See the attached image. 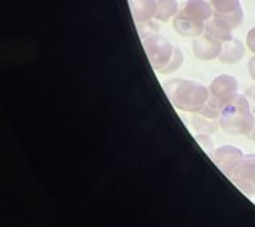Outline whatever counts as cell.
Returning a JSON list of instances; mask_svg holds the SVG:
<instances>
[{"mask_svg":"<svg viewBox=\"0 0 255 227\" xmlns=\"http://www.w3.org/2000/svg\"><path fill=\"white\" fill-rule=\"evenodd\" d=\"M233 31L234 28L231 27L226 20L219 19V17H213L205 25V33L221 43H226L234 39Z\"/></svg>","mask_w":255,"mask_h":227,"instance_id":"cell-11","label":"cell"},{"mask_svg":"<svg viewBox=\"0 0 255 227\" xmlns=\"http://www.w3.org/2000/svg\"><path fill=\"white\" fill-rule=\"evenodd\" d=\"M249 73H250L251 79L255 81V55L249 61Z\"/></svg>","mask_w":255,"mask_h":227,"instance_id":"cell-19","label":"cell"},{"mask_svg":"<svg viewBox=\"0 0 255 227\" xmlns=\"http://www.w3.org/2000/svg\"><path fill=\"white\" fill-rule=\"evenodd\" d=\"M191 125L199 134H210V133H214L217 130V122H214V119L205 118L201 114L193 117Z\"/></svg>","mask_w":255,"mask_h":227,"instance_id":"cell-15","label":"cell"},{"mask_svg":"<svg viewBox=\"0 0 255 227\" xmlns=\"http://www.w3.org/2000/svg\"><path fill=\"white\" fill-rule=\"evenodd\" d=\"M245 56V45L239 39H233L223 43L222 51L219 55V61L223 64H235Z\"/></svg>","mask_w":255,"mask_h":227,"instance_id":"cell-13","label":"cell"},{"mask_svg":"<svg viewBox=\"0 0 255 227\" xmlns=\"http://www.w3.org/2000/svg\"><path fill=\"white\" fill-rule=\"evenodd\" d=\"M138 32L147 60L155 72L170 75L182 67L183 52L174 47L165 36L147 29L146 25L139 27Z\"/></svg>","mask_w":255,"mask_h":227,"instance_id":"cell-1","label":"cell"},{"mask_svg":"<svg viewBox=\"0 0 255 227\" xmlns=\"http://www.w3.org/2000/svg\"><path fill=\"white\" fill-rule=\"evenodd\" d=\"M243 157H245V153L241 149L233 145H223L214 151V155L211 157V159L214 161L219 170L229 178L235 167L242 161Z\"/></svg>","mask_w":255,"mask_h":227,"instance_id":"cell-7","label":"cell"},{"mask_svg":"<svg viewBox=\"0 0 255 227\" xmlns=\"http://www.w3.org/2000/svg\"><path fill=\"white\" fill-rule=\"evenodd\" d=\"M177 15L182 16L195 23L206 24L210 19H213V8L206 0H186L181 5Z\"/></svg>","mask_w":255,"mask_h":227,"instance_id":"cell-8","label":"cell"},{"mask_svg":"<svg viewBox=\"0 0 255 227\" xmlns=\"http://www.w3.org/2000/svg\"><path fill=\"white\" fill-rule=\"evenodd\" d=\"M238 89L239 83L234 76L219 75L209 85V99L217 104L222 111V108L227 103H230L235 96L239 95Z\"/></svg>","mask_w":255,"mask_h":227,"instance_id":"cell-4","label":"cell"},{"mask_svg":"<svg viewBox=\"0 0 255 227\" xmlns=\"http://www.w3.org/2000/svg\"><path fill=\"white\" fill-rule=\"evenodd\" d=\"M157 9H155L154 19L161 23H167L171 17H175L179 11V4L177 0H155Z\"/></svg>","mask_w":255,"mask_h":227,"instance_id":"cell-14","label":"cell"},{"mask_svg":"<svg viewBox=\"0 0 255 227\" xmlns=\"http://www.w3.org/2000/svg\"><path fill=\"white\" fill-rule=\"evenodd\" d=\"M219 126L231 135H249L255 123V114L245 95H237L219 114Z\"/></svg>","mask_w":255,"mask_h":227,"instance_id":"cell-3","label":"cell"},{"mask_svg":"<svg viewBox=\"0 0 255 227\" xmlns=\"http://www.w3.org/2000/svg\"><path fill=\"white\" fill-rule=\"evenodd\" d=\"M167 99L178 111L198 113L209 100V88L198 81L187 79H171L163 83Z\"/></svg>","mask_w":255,"mask_h":227,"instance_id":"cell-2","label":"cell"},{"mask_svg":"<svg viewBox=\"0 0 255 227\" xmlns=\"http://www.w3.org/2000/svg\"><path fill=\"white\" fill-rule=\"evenodd\" d=\"M195 139L198 141L199 146L202 147L203 150L206 151V154H209L210 157L214 155V142H213V139L210 138V135L209 134H197L195 135Z\"/></svg>","mask_w":255,"mask_h":227,"instance_id":"cell-16","label":"cell"},{"mask_svg":"<svg viewBox=\"0 0 255 227\" xmlns=\"http://www.w3.org/2000/svg\"><path fill=\"white\" fill-rule=\"evenodd\" d=\"M213 8V17L226 20L231 27L238 28L243 21V9L239 0H206Z\"/></svg>","mask_w":255,"mask_h":227,"instance_id":"cell-6","label":"cell"},{"mask_svg":"<svg viewBox=\"0 0 255 227\" xmlns=\"http://www.w3.org/2000/svg\"><path fill=\"white\" fill-rule=\"evenodd\" d=\"M223 43L213 39L209 35H202L195 37L193 41V53L197 59L202 61H211L218 59L222 51Z\"/></svg>","mask_w":255,"mask_h":227,"instance_id":"cell-9","label":"cell"},{"mask_svg":"<svg viewBox=\"0 0 255 227\" xmlns=\"http://www.w3.org/2000/svg\"><path fill=\"white\" fill-rule=\"evenodd\" d=\"M131 16L137 28L145 27L154 19L157 1L155 0H129Z\"/></svg>","mask_w":255,"mask_h":227,"instance_id":"cell-10","label":"cell"},{"mask_svg":"<svg viewBox=\"0 0 255 227\" xmlns=\"http://www.w3.org/2000/svg\"><path fill=\"white\" fill-rule=\"evenodd\" d=\"M205 25L206 24L195 23V21L185 19V17L179 15L175 16L174 20H173V28H174V31L179 36H183V37H194L195 39L198 36H202V33L205 32Z\"/></svg>","mask_w":255,"mask_h":227,"instance_id":"cell-12","label":"cell"},{"mask_svg":"<svg viewBox=\"0 0 255 227\" xmlns=\"http://www.w3.org/2000/svg\"><path fill=\"white\" fill-rule=\"evenodd\" d=\"M239 190L251 197L255 194V154H245L229 177Z\"/></svg>","mask_w":255,"mask_h":227,"instance_id":"cell-5","label":"cell"},{"mask_svg":"<svg viewBox=\"0 0 255 227\" xmlns=\"http://www.w3.org/2000/svg\"><path fill=\"white\" fill-rule=\"evenodd\" d=\"M246 45L249 48V51L255 55V27H253L250 31L247 32Z\"/></svg>","mask_w":255,"mask_h":227,"instance_id":"cell-17","label":"cell"},{"mask_svg":"<svg viewBox=\"0 0 255 227\" xmlns=\"http://www.w3.org/2000/svg\"><path fill=\"white\" fill-rule=\"evenodd\" d=\"M245 96H246V99L249 100V103H250L251 111L255 114V85L253 87L247 88V91L245 92Z\"/></svg>","mask_w":255,"mask_h":227,"instance_id":"cell-18","label":"cell"}]
</instances>
